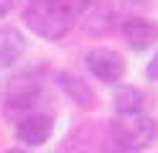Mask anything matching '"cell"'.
I'll list each match as a JSON object with an SVG mask.
<instances>
[{"label":"cell","mask_w":158,"mask_h":153,"mask_svg":"<svg viewBox=\"0 0 158 153\" xmlns=\"http://www.w3.org/2000/svg\"><path fill=\"white\" fill-rule=\"evenodd\" d=\"M5 153H26V151H21V148H10V151H5Z\"/></svg>","instance_id":"15"},{"label":"cell","mask_w":158,"mask_h":153,"mask_svg":"<svg viewBox=\"0 0 158 153\" xmlns=\"http://www.w3.org/2000/svg\"><path fill=\"white\" fill-rule=\"evenodd\" d=\"M51 135H54V115L51 112H33V115H26L15 122V138L23 146L38 148L51 140Z\"/></svg>","instance_id":"6"},{"label":"cell","mask_w":158,"mask_h":153,"mask_svg":"<svg viewBox=\"0 0 158 153\" xmlns=\"http://www.w3.org/2000/svg\"><path fill=\"white\" fill-rule=\"evenodd\" d=\"M92 138H94V130H92L89 125H87V128H79V130H74L72 135H69V140L64 143L61 153H87V151H89Z\"/></svg>","instance_id":"11"},{"label":"cell","mask_w":158,"mask_h":153,"mask_svg":"<svg viewBox=\"0 0 158 153\" xmlns=\"http://www.w3.org/2000/svg\"><path fill=\"white\" fill-rule=\"evenodd\" d=\"M100 153H125V151H120V148L115 146V143H105V148H102Z\"/></svg>","instance_id":"14"},{"label":"cell","mask_w":158,"mask_h":153,"mask_svg":"<svg viewBox=\"0 0 158 153\" xmlns=\"http://www.w3.org/2000/svg\"><path fill=\"white\" fill-rule=\"evenodd\" d=\"M143 105L145 97L143 92L133 87V84H120L112 95V107L120 117H133V115H143Z\"/></svg>","instance_id":"10"},{"label":"cell","mask_w":158,"mask_h":153,"mask_svg":"<svg viewBox=\"0 0 158 153\" xmlns=\"http://www.w3.org/2000/svg\"><path fill=\"white\" fill-rule=\"evenodd\" d=\"M87 69L94 79L105 82V84H117L123 77H125V59L117 54L115 49H107V46H97L87 54Z\"/></svg>","instance_id":"5"},{"label":"cell","mask_w":158,"mask_h":153,"mask_svg":"<svg viewBox=\"0 0 158 153\" xmlns=\"http://www.w3.org/2000/svg\"><path fill=\"white\" fill-rule=\"evenodd\" d=\"M127 20L123 0H89V5L82 10L79 23L92 36H110L112 31L123 28Z\"/></svg>","instance_id":"4"},{"label":"cell","mask_w":158,"mask_h":153,"mask_svg":"<svg viewBox=\"0 0 158 153\" xmlns=\"http://www.w3.org/2000/svg\"><path fill=\"white\" fill-rule=\"evenodd\" d=\"M48 100V92H46V84L41 77H36L33 71L28 74H21L10 79V84L5 89V112L13 115L15 122L26 117V115H33V112H46L44 105Z\"/></svg>","instance_id":"2"},{"label":"cell","mask_w":158,"mask_h":153,"mask_svg":"<svg viewBox=\"0 0 158 153\" xmlns=\"http://www.w3.org/2000/svg\"><path fill=\"white\" fill-rule=\"evenodd\" d=\"M26 51V36L18 28H0V69L13 66Z\"/></svg>","instance_id":"9"},{"label":"cell","mask_w":158,"mask_h":153,"mask_svg":"<svg viewBox=\"0 0 158 153\" xmlns=\"http://www.w3.org/2000/svg\"><path fill=\"white\" fill-rule=\"evenodd\" d=\"M135 3H145V0H135Z\"/></svg>","instance_id":"16"},{"label":"cell","mask_w":158,"mask_h":153,"mask_svg":"<svg viewBox=\"0 0 158 153\" xmlns=\"http://www.w3.org/2000/svg\"><path fill=\"white\" fill-rule=\"evenodd\" d=\"M54 79H56V84L61 87V92L74 102L77 107H87V110H89V107L97 105V92L87 84L82 77L72 74V71H59Z\"/></svg>","instance_id":"8"},{"label":"cell","mask_w":158,"mask_h":153,"mask_svg":"<svg viewBox=\"0 0 158 153\" xmlns=\"http://www.w3.org/2000/svg\"><path fill=\"white\" fill-rule=\"evenodd\" d=\"M13 8V0H0V18H5Z\"/></svg>","instance_id":"13"},{"label":"cell","mask_w":158,"mask_h":153,"mask_svg":"<svg viewBox=\"0 0 158 153\" xmlns=\"http://www.w3.org/2000/svg\"><path fill=\"white\" fill-rule=\"evenodd\" d=\"M87 5L89 0H28L23 8V23L44 41H61Z\"/></svg>","instance_id":"1"},{"label":"cell","mask_w":158,"mask_h":153,"mask_svg":"<svg viewBox=\"0 0 158 153\" xmlns=\"http://www.w3.org/2000/svg\"><path fill=\"white\" fill-rule=\"evenodd\" d=\"M145 77L151 79V82H158V51L153 54V59L148 61V66H145Z\"/></svg>","instance_id":"12"},{"label":"cell","mask_w":158,"mask_h":153,"mask_svg":"<svg viewBox=\"0 0 158 153\" xmlns=\"http://www.w3.org/2000/svg\"><path fill=\"white\" fill-rule=\"evenodd\" d=\"M158 135V128L151 117L133 115V117H117L110 125V143H115L125 153H138L148 148Z\"/></svg>","instance_id":"3"},{"label":"cell","mask_w":158,"mask_h":153,"mask_svg":"<svg viewBox=\"0 0 158 153\" xmlns=\"http://www.w3.org/2000/svg\"><path fill=\"white\" fill-rule=\"evenodd\" d=\"M123 38L133 51H145L158 41V23L143 15H130L123 23Z\"/></svg>","instance_id":"7"}]
</instances>
